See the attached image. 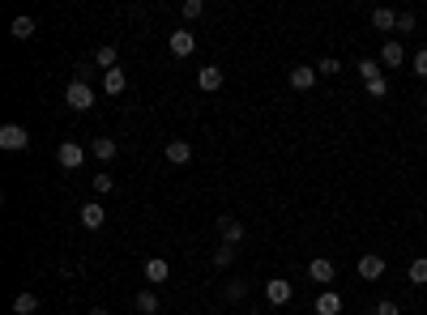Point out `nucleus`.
Wrapping results in <instances>:
<instances>
[{
	"label": "nucleus",
	"instance_id": "nucleus-1",
	"mask_svg": "<svg viewBox=\"0 0 427 315\" xmlns=\"http://www.w3.org/2000/svg\"><path fill=\"white\" fill-rule=\"evenodd\" d=\"M64 102L73 107V111H90L94 107V90L77 77V81H68V90H64Z\"/></svg>",
	"mask_w": 427,
	"mask_h": 315
},
{
	"label": "nucleus",
	"instance_id": "nucleus-2",
	"mask_svg": "<svg viewBox=\"0 0 427 315\" xmlns=\"http://www.w3.org/2000/svg\"><path fill=\"white\" fill-rule=\"evenodd\" d=\"M0 149H9V154L30 149V132H26L21 124H4V128H0Z\"/></svg>",
	"mask_w": 427,
	"mask_h": 315
},
{
	"label": "nucleus",
	"instance_id": "nucleus-3",
	"mask_svg": "<svg viewBox=\"0 0 427 315\" xmlns=\"http://www.w3.org/2000/svg\"><path fill=\"white\" fill-rule=\"evenodd\" d=\"M56 162H60L64 171H77V166L86 162V149H81L77 141H60V149H56Z\"/></svg>",
	"mask_w": 427,
	"mask_h": 315
},
{
	"label": "nucleus",
	"instance_id": "nucleus-4",
	"mask_svg": "<svg viewBox=\"0 0 427 315\" xmlns=\"http://www.w3.org/2000/svg\"><path fill=\"white\" fill-rule=\"evenodd\" d=\"M355 273H359L364 282H381V277H385V256H376V252H368V256H359V265H355Z\"/></svg>",
	"mask_w": 427,
	"mask_h": 315
},
{
	"label": "nucleus",
	"instance_id": "nucleus-5",
	"mask_svg": "<svg viewBox=\"0 0 427 315\" xmlns=\"http://www.w3.org/2000/svg\"><path fill=\"white\" fill-rule=\"evenodd\" d=\"M308 277H312L317 286H325V290H334V277H338V269H334V260H325V256H317V260L308 265Z\"/></svg>",
	"mask_w": 427,
	"mask_h": 315
},
{
	"label": "nucleus",
	"instance_id": "nucleus-6",
	"mask_svg": "<svg viewBox=\"0 0 427 315\" xmlns=\"http://www.w3.org/2000/svg\"><path fill=\"white\" fill-rule=\"evenodd\" d=\"M402 64H406L402 38H385V47H381V68H402Z\"/></svg>",
	"mask_w": 427,
	"mask_h": 315
},
{
	"label": "nucleus",
	"instance_id": "nucleus-7",
	"mask_svg": "<svg viewBox=\"0 0 427 315\" xmlns=\"http://www.w3.org/2000/svg\"><path fill=\"white\" fill-rule=\"evenodd\" d=\"M287 81H291V90H299V94H304V90H312V85H317V68H308V64H295V68L287 73Z\"/></svg>",
	"mask_w": 427,
	"mask_h": 315
},
{
	"label": "nucleus",
	"instance_id": "nucleus-8",
	"mask_svg": "<svg viewBox=\"0 0 427 315\" xmlns=\"http://www.w3.org/2000/svg\"><path fill=\"white\" fill-rule=\"evenodd\" d=\"M163 158H167L171 166H184V162H192V145L175 137V141H167V149H163Z\"/></svg>",
	"mask_w": 427,
	"mask_h": 315
},
{
	"label": "nucleus",
	"instance_id": "nucleus-9",
	"mask_svg": "<svg viewBox=\"0 0 427 315\" xmlns=\"http://www.w3.org/2000/svg\"><path fill=\"white\" fill-rule=\"evenodd\" d=\"M265 299H269L274 307L291 303V282H287V277H269V282H265Z\"/></svg>",
	"mask_w": 427,
	"mask_h": 315
},
{
	"label": "nucleus",
	"instance_id": "nucleus-10",
	"mask_svg": "<svg viewBox=\"0 0 427 315\" xmlns=\"http://www.w3.org/2000/svg\"><path fill=\"white\" fill-rule=\"evenodd\" d=\"M197 85H201L205 94L222 90V68H218V64H205V68H197Z\"/></svg>",
	"mask_w": 427,
	"mask_h": 315
},
{
	"label": "nucleus",
	"instance_id": "nucleus-11",
	"mask_svg": "<svg viewBox=\"0 0 427 315\" xmlns=\"http://www.w3.org/2000/svg\"><path fill=\"white\" fill-rule=\"evenodd\" d=\"M368 21H372V30H381V34L398 30V13H393V9H385V4H381V9H372V17H368Z\"/></svg>",
	"mask_w": 427,
	"mask_h": 315
},
{
	"label": "nucleus",
	"instance_id": "nucleus-12",
	"mask_svg": "<svg viewBox=\"0 0 427 315\" xmlns=\"http://www.w3.org/2000/svg\"><path fill=\"white\" fill-rule=\"evenodd\" d=\"M197 51V34L192 30H175L171 34V55H192Z\"/></svg>",
	"mask_w": 427,
	"mask_h": 315
},
{
	"label": "nucleus",
	"instance_id": "nucleus-13",
	"mask_svg": "<svg viewBox=\"0 0 427 315\" xmlns=\"http://www.w3.org/2000/svg\"><path fill=\"white\" fill-rule=\"evenodd\" d=\"M103 222H107V209H103V205H94V201L81 205V226H86V230H98Z\"/></svg>",
	"mask_w": 427,
	"mask_h": 315
},
{
	"label": "nucleus",
	"instance_id": "nucleus-14",
	"mask_svg": "<svg viewBox=\"0 0 427 315\" xmlns=\"http://www.w3.org/2000/svg\"><path fill=\"white\" fill-rule=\"evenodd\" d=\"M218 235H222V243H240L244 239V222H235V218H218Z\"/></svg>",
	"mask_w": 427,
	"mask_h": 315
},
{
	"label": "nucleus",
	"instance_id": "nucleus-15",
	"mask_svg": "<svg viewBox=\"0 0 427 315\" xmlns=\"http://www.w3.org/2000/svg\"><path fill=\"white\" fill-rule=\"evenodd\" d=\"M167 277H171L167 260H158V256H154V260H145V282H150V290H154V286H163Z\"/></svg>",
	"mask_w": 427,
	"mask_h": 315
},
{
	"label": "nucleus",
	"instance_id": "nucleus-16",
	"mask_svg": "<svg viewBox=\"0 0 427 315\" xmlns=\"http://www.w3.org/2000/svg\"><path fill=\"white\" fill-rule=\"evenodd\" d=\"M103 90H107V94H124V90H128V73H124V68L103 73Z\"/></svg>",
	"mask_w": 427,
	"mask_h": 315
},
{
	"label": "nucleus",
	"instance_id": "nucleus-17",
	"mask_svg": "<svg viewBox=\"0 0 427 315\" xmlns=\"http://www.w3.org/2000/svg\"><path fill=\"white\" fill-rule=\"evenodd\" d=\"M90 154H94L98 162H111L120 149H115V141H111V137H94V141H90Z\"/></svg>",
	"mask_w": 427,
	"mask_h": 315
},
{
	"label": "nucleus",
	"instance_id": "nucleus-18",
	"mask_svg": "<svg viewBox=\"0 0 427 315\" xmlns=\"http://www.w3.org/2000/svg\"><path fill=\"white\" fill-rule=\"evenodd\" d=\"M133 307H137L141 315H158V311H163V303H158V294H154V290H141V294L133 299Z\"/></svg>",
	"mask_w": 427,
	"mask_h": 315
},
{
	"label": "nucleus",
	"instance_id": "nucleus-19",
	"mask_svg": "<svg viewBox=\"0 0 427 315\" xmlns=\"http://www.w3.org/2000/svg\"><path fill=\"white\" fill-rule=\"evenodd\" d=\"M342 311V294L338 290H325L321 299H317V315H338Z\"/></svg>",
	"mask_w": 427,
	"mask_h": 315
},
{
	"label": "nucleus",
	"instance_id": "nucleus-20",
	"mask_svg": "<svg viewBox=\"0 0 427 315\" xmlns=\"http://www.w3.org/2000/svg\"><path fill=\"white\" fill-rule=\"evenodd\" d=\"M38 311V299L30 294V290H21L17 299H13V315H34Z\"/></svg>",
	"mask_w": 427,
	"mask_h": 315
},
{
	"label": "nucleus",
	"instance_id": "nucleus-21",
	"mask_svg": "<svg viewBox=\"0 0 427 315\" xmlns=\"http://www.w3.org/2000/svg\"><path fill=\"white\" fill-rule=\"evenodd\" d=\"M9 34H13V38H21V43H26V38H34V17H13Z\"/></svg>",
	"mask_w": 427,
	"mask_h": 315
},
{
	"label": "nucleus",
	"instance_id": "nucleus-22",
	"mask_svg": "<svg viewBox=\"0 0 427 315\" xmlns=\"http://www.w3.org/2000/svg\"><path fill=\"white\" fill-rule=\"evenodd\" d=\"M406 277H411V286H427V256H419V260H411Z\"/></svg>",
	"mask_w": 427,
	"mask_h": 315
},
{
	"label": "nucleus",
	"instance_id": "nucleus-23",
	"mask_svg": "<svg viewBox=\"0 0 427 315\" xmlns=\"http://www.w3.org/2000/svg\"><path fill=\"white\" fill-rule=\"evenodd\" d=\"M359 77H364V81H372V77H385V68H381V60H372V55H364V60H359Z\"/></svg>",
	"mask_w": 427,
	"mask_h": 315
},
{
	"label": "nucleus",
	"instance_id": "nucleus-24",
	"mask_svg": "<svg viewBox=\"0 0 427 315\" xmlns=\"http://www.w3.org/2000/svg\"><path fill=\"white\" fill-rule=\"evenodd\" d=\"M338 73H342V60H338V55H325V60L317 64V77H338Z\"/></svg>",
	"mask_w": 427,
	"mask_h": 315
},
{
	"label": "nucleus",
	"instance_id": "nucleus-25",
	"mask_svg": "<svg viewBox=\"0 0 427 315\" xmlns=\"http://www.w3.org/2000/svg\"><path fill=\"white\" fill-rule=\"evenodd\" d=\"M94 64L111 73V68H115V47H98V51H94Z\"/></svg>",
	"mask_w": 427,
	"mask_h": 315
},
{
	"label": "nucleus",
	"instance_id": "nucleus-26",
	"mask_svg": "<svg viewBox=\"0 0 427 315\" xmlns=\"http://www.w3.org/2000/svg\"><path fill=\"white\" fill-rule=\"evenodd\" d=\"M180 13H184L188 21H197V17L205 13V0H184V9H180Z\"/></svg>",
	"mask_w": 427,
	"mask_h": 315
},
{
	"label": "nucleus",
	"instance_id": "nucleus-27",
	"mask_svg": "<svg viewBox=\"0 0 427 315\" xmlns=\"http://www.w3.org/2000/svg\"><path fill=\"white\" fill-rule=\"evenodd\" d=\"M415 26H419V17H415L411 9H406V13H398V34H411Z\"/></svg>",
	"mask_w": 427,
	"mask_h": 315
},
{
	"label": "nucleus",
	"instance_id": "nucleus-28",
	"mask_svg": "<svg viewBox=\"0 0 427 315\" xmlns=\"http://www.w3.org/2000/svg\"><path fill=\"white\" fill-rule=\"evenodd\" d=\"M364 85H368L372 98H385V94H389V81H385V77H372V81H364Z\"/></svg>",
	"mask_w": 427,
	"mask_h": 315
},
{
	"label": "nucleus",
	"instance_id": "nucleus-29",
	"mask_svg": "<svg viewBox=\"0 0 427 315\" xmlns=\"http://www.w3.org/2000/svg\"><path fill=\"white\" fill-rule=\"evenodd\" d=\"M231 260H235V247H231V243H222V247L214 252V265H218V269H227Z\"/></svg>",
	"mask_w": 427,
	"mask_h": 315
},
{
	"label": "nucleus",
	"instance_id": "nucleus-30",
	"mask_svg": "<svg viewBox=\"0 0 427 315\" xmlns=\"http://www.w3.org/2000/svg\"><path fill=\"white\" fill-rule=\"evenodd\" d=\"M111 188H115V183H111V175H107V171H98V175H94V192H98V196H107Z\"/></svg>",
	"mask_w": 427,
	"mask_h": 315
},
{
	"label": "nucleus",
	"instance_id": "nucleus-31",
	"mask_svg": "<svg viewBox=\"0 0 427 315\" xmlns=\"http://www.w3.org/2000/svg\"><path fill=\"white\" fill-rule=\"evenodd\" d=\"M244 294H248V286H244V282H240V277H235V282H231V286H227V299H231V303H240V299H244Z\"/></svg>",
	"mask_w": 427,
	"mask_h": 315
},
{
	"label": "nucleus",
	"instance_id": "nucleus-32",
	"mask_svg": "<svg viewBox=\"0 0 427 315\" xmlns=\"http://www.w3.org/2000/svg\"><path fill=\"white\" fill-rule=\"evenodd\" d=\"M411 64H415V73L427 81V47H423V51H415V60H411Z\"/></svg>",
	"mask_w": 427,
	"mask_h": 315
},
{
	"label": "nucleus",
	"instance_id": "nucleus-33",
	"mask_svg": "<svg viewBox=\"0 0 427 315\" xmlns=\"http://www.w3.org/2000/svg\"><path fill=\"white\" fill-rule=\"evenodd\" d=\"M376 315H402V307L393 299H385V303H376Z\"/></svg>",
	"mask_w": 427,
	"mask_h": 315
},
{
	"label": "nucleus",
	"instance_id": "nucleus-34",
	"mask_svg": "<svg viewBox=\"0 0 427 315\" xmlns=\"http://www.w3.org/2000/svg\"><path fill=\"white\" fill-rule=\"evenodd\" d=\"M90 315H111V311H103V307H94V311H90Z\"/></svg>",
	"mask_w": 427,
	"mask_h": 315
},
{
	"label": "nucleus",
	"instance_id": "nucleus-35",
	"mask_svg": "<svg viewBox=\"0 0 427 315\" xmlns=\"http://www.w3.org/2000/svg\"><path fill=\"white\" fill-rule=\"evenodd\" d=\"M248 315H265V311H248Z\"/></svg>",
	"mask_w": 427,
	"mask_h": 315
},
{
	"label": "nucleus",
	"instance_id": "nucleus-36",
	"mask_svg": "<svg viewBox=\"0 0 427 315\" xmlns=\"http://www.w3.org/2000/svg\"><path fill=\"white\" fill-rule=\"evenodd\" d=\"M364 315H376V311H364Z\"/></svg>",
	"mask_w": 427,
	"mask_h": 315
}]
</instances>
